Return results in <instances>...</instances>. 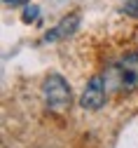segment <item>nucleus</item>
<instances>
[{
	"label": "nucleus",
	"instance_id": "obj_3",
	"mask_svg": "<svg viewBox=\"0 0 138 148\" xmlns=\"http://www.w3.org/2000/svg\"><path fill=\"white\" fill-rule=\"evenodd\" d=\"M105 78L103 75H94L89 82H87V87H84V92H82V99H80V106L82 108H87V110H98L103 103H105Z\"/></svg>",
	"mask_w": 138,
	"mask_h": 148
},
{
	"label": "nucleus",
	"instance_id": "obj_1",
	"mask_svg": "<svg viewBox=\"0 0 138 148\" xmlns=\"http://www.w3.org/2000/svg\"><path fill=\"white\" fill-rule=\"evenodd\" d=\"M103 78L110 80L117 92H124V94L133 92L138 87V54L136 52L124 54L117 64L110 66V71L105 73Z\"/></svg>",
	"mask_w": 138,
	"mask_h": 148
},
{
	"label": "nucleus",
	"instance_id": "obj_6",
	"mask_svg": "<svg viewBox=\"0 0 138 148\" xmlns=\"http://www.w3.org/2000/svg\"><path fill=\"white\" fill-rule=\"evenodd\" d=\"M21 19H24L26 24L35 21V19H37V7H26V12H24V16H21Z\"/></svg>",
	"mask_w": 138,
	"mask_h": 148
},
{
	"label": "nucleus",
	"instance_id": "obj_7",
	"mask_svg": "<svg viewBox=\"0 0 138 148\" xmlns=\"http://www.w3.org/2000/svg\"><path fill=\"white\" fill-rule=\"evenodd\" d=\"M5 3H7V5H26L28 0H5Z\"/></svg>",
	"mask_w": 138,
	"mask_h": 148
},
{
	"label": "nucleus",
	"instance_id": "obj_2",
	"mask_svg": "<svg viewBox=\"0 0 138 148\" xmlns=\"http://www.w3.org/2000/svg\"><path fill=\"white\" fill-rule=\"evenodd\" d=\"M45 103L49 110H54V113H61V110H66L70 106V87L66 85V80L58 75V73H52V75H47L45 80Z\"/></svg>",
	"mask_w": 138,
	"mask_h": 148
},
{
	"label": "nucleus",
	"instance_id": "obj_4",
	"mask_svg": "<svg viewBox=\"0 0 138 148\" xmlns=\"http://www.w3.org/2000/svg\"><path fill=\"white\" fill-rule=\"evenodd\" d=\"M80 26V14H70V16H66V19H61L52 31H47L45 33V42H56V40H63V38H68V35H73L75 33V28Z\"/></svg>",
	"mask_w": 138,
	"mask_h": 148
},
{
	"label": "nucleus",
	"instance_id": "obj_5",
	"mask_svg": "<svg viewBox=\"0 0 138 148\" xmlns=\"http://www.w3.org/2000/svg\"><path fill=\"white\" fill-rule=\"evenodd\" d=\"M124 12L129 16H133V19H138V0H124Z\"/></svg>",
	"mask_w": 138,
	"mask_h": 148
}]
</instances>
